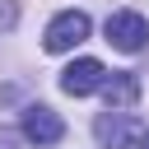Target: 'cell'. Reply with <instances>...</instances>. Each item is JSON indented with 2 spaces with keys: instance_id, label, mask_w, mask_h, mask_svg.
I'll return each instance as SVG.
<instances>
[{
  "instance_id": "277c9868",
  "label": "cell",
  "mask_w": 149,
  "mask_h": 149,
  "mask_svg": "<svg viewBox=\"0 0 149 149\" xmlns=\"http://www.w3.org/2000/svg\"><path fill=\"white\" fill-rule=\"evenodd\" d=\"M61 135H65V121L47 102H28L23 107V140L28 144H56Z\"/></svg>"
},
{
  "instance_id": "7a4b0ae2",
  "label": "cell",
  "mask_w": 149,
  "mask_h": 149,
  "mask_svg": "<svg viewBox=\"0 0 149 149\" xmlns=\"http://www.w3.org/2000/svg\"><path fill=\"white\" fill-rule=\"evenodd\" d=\"M107 84V70H102V61H93V56H79V61H70L65 70H61V88L70 93V98H88V93H98Z\"/></svg>"
},
{
  "instance_id": "6da1fadb",
  "label": "cell",
  "mask_w": 149,
  "mask_h": 149,
  "mask_svg": "<svg viewBox=\"0 0 149 149\" xmlns=\"http://www.w3.org/2000/svg\"><path fill=\"white\" fill-rule=\"evenodd\" d=\"M84 37H88V14H84V9H65V14H56V19L47 23L42 47H47V51H70V47H79Z\"/></svg>"
},
{
  "instance_id": "5b68a950",
  "label": "cell",
  "mask_w": 149,
  "mask_h": 149,
  "mask_svg": "<svg viewBox=\"0 0 149 149\" xmlns=\"http://www.w3.org/2000/svg\"><path fill=\"white\" fill-rule=\"evenodd\" d=\"M93 135H98V144L102 149H126L130 140H140L144 130L135 126V116L130 112H102L98 121H93Z\"/></svg>"
},
{
  "instance_id": "ba28073f",
  "label": "cell",
  "mask_w": 149,
  "mask_h": 149,
  "mask_svg": "<svg viewBox=\"0 0 149 149\" xmlns=\"http://www.w3.org/2000/svg\"><path fill=\"white\" fill-rule=\"evenodd\" d=\"M140 149H149V130H144V135H140Z\"/></svg>"
},
{
  "instance_id": "52a82bcc",
  "label": "cell",
  "mask_w": 149,
  "mask_h": 149,
  "mask_svg": "<svg viewBox=\"0 0 149 149\" xmlns=\"http://www.w3.org/2000/svg\"><path fill=\"white\" fill-rule=\"evenodd\" d=\"M0 149H19V135L14 130H0Z\"/></svg>"
},
{
  "instance_id": "3957f363",
  "label": "cell",
  "mask_w": 149,
  "mask_h": 149,
  "mask_svg": "<svg viewBox=\"0 0 149 149\" xmlns=\"http://www.w3.org/2000/svg\"><path fill=\"white\" fill-rule=\"evenodd\" d=\"M107 42H112L116 51H140V47L149 42V23H144V14H135V9H116V14L107 19Z\"/></svg>"
},
{
  "instance_id": "8992f818",
  "label": "cell",
  "mask_w": 149,
  "mask_h": 149,
  "mask_svg": "<svg viewBox=\"0 0 149 149\" xmlns=\"http://www.w3.org/2000/svg\"><path fill=\"white\" fill-rule=\"evenodd\" d=\"M102 98H107V112H126L135 98H140V79L126 70V74H112L107 84H102Z\"/></svg>"
}]
</instances>
